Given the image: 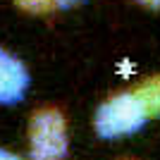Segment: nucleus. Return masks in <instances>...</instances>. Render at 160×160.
I'll list each match as a JSON object with an SVG mask.
<instances>
[{
	"label": "nucleus",
	"instance_id": "obj_1",
	"mask_svg": "<svg viewBox=\"0 0 160 160\" xmlns=\"http://www.w3.org/2000/svg\"><path fill=\"white\" fill-rule=\"evenodd\" d=\"M29 155L31 160H65L69 153V127L60 108H36L29 117Z\"/></svg>",
	"mask_w": 160,
	"mask_h": 160
},
{
	"label": "nucleus",
	"instance_id": "obj_2",
	"mask_svg": "<svg viewBox=\"0 0 160 160\" xmlns=\"http://www.w3.org/2000/svg\"><path fill=\"white\" fill-rule=\"evenodd\" d=\"M148 122H151V117L146 115V110L139 103V98L134 96V91H122V93L110 96L98 105L93 127L100 139L115 141L139 134Z\"/></svg>",
	"mask_w": 160,
	"mask_h": 160
},
{
	"label": "nucleus",
	"instance_id": "obj_3",
	"mask_svg": "<svg viewBox=\"0 0 160 160\" xmlns=\"http://www.w3.org/2000/svg\"><path fill=\"white\" fill-rule=\"evenodd\" d=\"M29 86H31V74L27 65L0 46V105H14L24 100Z\"/></svg>",
	"mask_w": 160,
	"mask_h": 160
},
{
	"label": "nucleus",
	"instance_id": "obj_4",
	"mask_svg": "<svg viewBox=\"0 0 160 160\" xmlns=\"http://www.w3.org/2000/svg\"><path fill=\"white\" fill-rule=\"evenodd\" d=\"M134 96L139 98V103L143 105V110H146V115L151 120L160 117V74L143 79L134 88Z\"/></svg>",
	"mask_w": 160,
	"mask_h": 160
},
{
	"label": "nucleus",
	"instance_id": "obj_5",
	"mask_svg": "<svg viewBox=\"0 0 160 160\" xmlns=\"http://www.w3.org/2000/svg\"><path fill=\"white\" fill-rule=\"evenodd\" d=\"M12 2L22 12H29V14H48L58 7L55 0H12Z\"/></svg>",
	"mask_w": 160,
	"mask_h": 160
},
{
	"label": "nucleus",
	"instance_id": "obj_6",
	"mask_svg": "<svg viewBox=\"0 0 160 160\" xmlns=\"http://www.w3.org/2000/svg\"><path fill=\"white\" fill-rule=\"evenodd\" d=\"M0 160H22V158L12 151H7V148H0Z\"/></svg>",
	"mask_w": 160,
	"mask_h": 160
},
{
	"label": "nucleus",
	"instance_id": "obj_7",
	"mask_svg": "<svg viewBox=\"0 0 160 160\" xmlns=\"http://www.w3.org/2000/svg\"><path fill=\"white\" fill-rule=\"evenodd\" d=\"M136 2L148 7V10H160V0H136Z\"/></svg>",
	"mask_w": 160,
	"mask_h": 160
},
{
	"label": "nucleus",
	"instance_id": "obj_8",
	"mask_svg": "<svg viewBox=\"0 0 160 160\" xmlns=\"http://www.w3.org/2000/svg\"><path fill=\"white\" fill-rule=\"evenodd\" d=\"M55 2H58V7H74L79 2H84V0H55Z\"/></svg>",
	"mask_w": 160,
	"mask_h": 160
},
{
	"label": "nucleus",
	"instance_id": "obj_9",
	"mask_svg": "<svg viewBox=\"0 0 160 160\" xmlns=\"http://www.w3.org/2000/svg\"><path fill=\"white\" fill-rule=\"evenodd\" d=\"M124 160H134V158H124Z\"/></svg>",
	"mask_w": 160,
	"mask_h": 160
}]
</instances>
